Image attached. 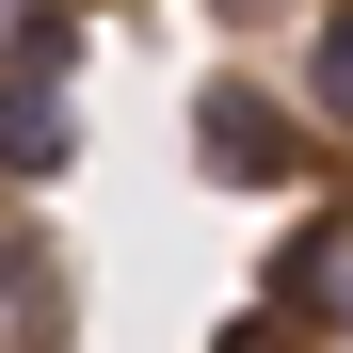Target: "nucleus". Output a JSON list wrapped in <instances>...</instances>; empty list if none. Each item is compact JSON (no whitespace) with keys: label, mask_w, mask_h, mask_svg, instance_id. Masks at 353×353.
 Listing matches in <instances>:
<instances>
[{"label":"nucleus","mask_w":353,"mask_h":353,"mask_svg":"<svg viewBox=\"0 0 353 353\" xmlns=\"http://www.w3.org/2000/svg\"><path fill=\"white\" fill-rule=\"evenodd\" d=\"M0 353H353V0H0Z\"/></svg>","instance_id":"f257e3e1"}]
</instances>
